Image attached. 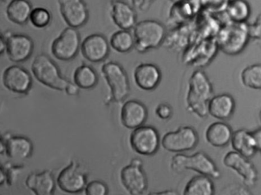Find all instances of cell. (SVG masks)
I'll list each match as a JSON object with an SVG mask.
<instances>
[{"label":"cell","mask_w":261,"mask_h":195,"mask_svg":"<svg viewBox=\"0 0 261 195\" xmlns=\"http://www.w3.org/2000/svg\"><path fill=\"white\" fill-rule=\"evenodd\" d=\"M31 70L36 80L47 88L64 91L69 96H77L80 92V88L62 76L57 64L47 54H38L35 57Z\"/></svg>","instance_id":"1"},{"label":"cell","mask_w":261,"mask_h":195,"mask_svg":"<svg viewBox=\"0 0 261 195\" xmlns=\"http://www.w3.org/2000/svg\"><path fill=\"white\" fill-rule=\"evenodd\" d=\"M212 94L213 88L205 73L201 70L194 71L189 78L186 97L188 110L200 118L207 117V103Z\"/></svg>","instance_id":"2"},{"label":"cell","mask_w":261,"mask_h":195,"mask_svg":"<svg viewBox=\"0 0 261 195\" xmlns=\"http://www.w3.org/2000/svg\"><path fill=\"white\" fill-rule=\"evenodd\" d=\"M249 25L247 22H227L218 32L217 43L218 48L230 56L241 54L250 40Z\"/></svg>","instance_id":"3"},{"label":"cell","mask_w":261,"mask_h":195,"mask_svg":"<svg viewBox=\"0 0 261 195\" xmlns=\"http://www.w3.org/2000/svg\"><path fill=\"white\" fill-rule=\"evenodd\" d=\"M135 49L139 53H146L160 48L166 39V27L159 21L146 19L138 22L134 28Z\"/></svg>","instance_id":"4"},{"label":"cell","mask_w":261,"mask_h":195,"mask_svg":"<svg viewBox=\"0 0 261 195\" xmlns=\"http://www.w3.org/2000/svg\"><path fill=\"white\" fill-rule=\"evenodd\" d=\"M170 167L172 172L177 174L192 170L215 179L221 177V172L213 160L204 152H198L192 155L175 154L171 159Z\"/></svg>","instance_id":"5"},{"label":"cell","mask_w":261,"mask_h":195,"mask_svg":"<svg viewBox=\"0 0 261 195\" xmlns=\"http://www.w3.org/2000/svg\"><path fill=\"white\" fill-rule=\"evenodd\" d=\"M101 72L109 87L112 101H124L130 93V83L124 68L118 62L111 61L103 64Z\"/></svg>","instance_id":"6"},{"label":"cell","mask_w":261,"mask_h":195,"mask_svg":"<svg viewBox=\"0 0 261 195\" xmlns=\"http://www.w3.org/2000/svg\"><path fill=\"white\" fill-rule=\"evenodd\" d=\"M81 45L80 33L77 29L68 26L53 41L51 53L59 61L70 62L81 51Z\"/></svg>","instance_id":"7"},{"label":"cell","mask_w":261,"mask_h":195,"mask_svg":"<svg viewBox=\"0 0 261 195\" xmlns=\"http://www.w3.org/2000/svg\"><path fill=\"white\" fill-rule=\"evenodd\" d=\"M199 142L198 132L191 126H180L175 131L166 132L161 140L165 150L173 153H181L192 150Z\"/></svg>","instance_id":"8"},{"label":"cell","mask_w":261,"mask_h":195,"mask_svg":"<svg viewBox=\"0 0 261 195\" xmlns=\"http://www.w3.org/2000/svg\"><path fill=\"white\" fill-rule=\"evenodd\" d=\"M129 144L136 153L143 156H152L158 152L161 140L155 127L143 125L133 129L129 135Z\"/></svg>","instance_id":"9"},{"label":"cell","mask_w":261,"mask_h":195,"mask_svg":"<svg viewBox=\"0 0 261 195\" xmlns=\"http://www.w3.org/2000/svg\"><path fill=\"white\" fill-rule=\"evenodd\" d=\"M120 181L128 193L132 195L144 193L148 189V178L143 163L140 158H133L120 171Z\"/></svg>","instance_id":"10"},{"label":"cell","mask_w":261,"mask_h":195,"mask_svg":"<svg viewBox=\"0 0 261 195\" xmlns=\"http://www.w3.org/2000/svg\"><path fill=\"white\" fill-rule=\"evenodd\" d=\"M61 190L67 193H79L85 190L88 184V173L75 160L64 168L56 178Z\"/></svg>","instance_id":"11"},{"label":"cell","mask_w":261,"mask_h":195,"mask_svg":"<svg viewBox=\"0 0 261 195\" xmlns=\"http://www.w3.org/2000/svg\"><path fill=\"white\" fill-rule=\"evenodd\" d=\"M33 141L25 135H13L7 132L0 142V152L13 160H25L33 155Z\"/></svg>","instance_id":"12"},{"label":"cell","mask_w":261,"mask_h":195,"mask_svg":"<svg viewBox=\"0 0 261 195\" xmlns=\"http://www.w3.org/2000/svg\"><path fill=\"white\" fill-rule=\"evenodd\" d=\"M7 42L6 53L14 63H22L31 58L34 51V42L30 36L23 34H13L11 32L3 33Z\"/></svg>","instance_id":"13"},{"label":"cell","mask_w":261,"mask_h":195,"mask_svg":"<svg viewBox=\"0 0 261 195\" xmlns=\"http://www.w3.org/2000/svg\"><path fill=\"white\" fill-rule=\"evenodd\" d=\"M2 81L6 89L20 95H27L33 88L32 74L20 65L7 67L3 73Z\"/></svg>","instance_id":"14"},{"label":"cell","mask_w":261,"mask_h":195,"mask_svg":"<svg viewBox=\"0 0 261 195\" xmlns=\"http://www.w3.org/2000/svg\"><path fill=\"white\" fill-rule=\"evenodd\" d=\"M223 164L227 169L234 171L241 177L244 185L253 187L256 184L258 178L257 170L249 158L236 151H230L223 158Z\"/></svg>","instance_id":"15"},{"label":"cell","mask_w":261,"mask_h":195,"mask_svg":"<svg viewBox=\"0 0 261 195\" xmlns=\"http://www.w3.org/2000/svg\"><path fill=\"white\" fill-rule=\"evenodd\" d=\"M58 4L68 26L79 29L88 22L89 10L85 0H58Z\"/></svg>","instance_id":"16"},{"label":"cell","mask_w":261,"mask_h":195,"mask_svg":"<svg viewBox=\"0 0 261 195\" xmlns=\"http://www.w3.org/2000/svg\"><path fill=\"white\" fill-rule=\"evenodd\" d=\"M111 51V45L103 35L91 34L87 36L81 45L84 59L91 63H100L106 60Z\"/></svg>","instance_id":"17"},{"label":"cell","mask_w":261,"mask_h":195,"mask_svg":"<svg viewBox=\"0 0 261 195\" xmlns=\"http://www.w3.org/2000/svg\"><path fill=\"white\" fill-rule=\"evenodd\" d=\"M148 119V109L140 100H129L123 103L120 110V121L124 127L134 129L144 125Z\"/></svg>","instance_id":"18"},{"label":"cell","mask_w":261,"mask_h":195,"mask_svg":"<svg viewBox=\"0 0 261 195\" xmlns=\"http://www.w3.org/2000/svg\"><path fill=\"white\" fill-rule=\"evenodd\" d=\"M134 81L140 89L152 91L157 88L162 80V71L155 64L141 63L136 67Z\"/></svg>","instance_id":"19"},{"label":"cell","mask_w":261,"mask_h":195,"mask_svg":"<svg viewBox=\"0 0 261 195\" xmlns=\"http://www.w3.org/2000/svg\"><path fill=\"white\" fill-rule=\"evenodd\" d=\"M111 19L120 30H130L137 23V15L134 7L122 0H111Z\"/></svg>","instance_id":"20"},{"label":"cell","mask_w":261,"mask_h":195,"mask_svg":"<svg viewBox=\"0 0 261 195\" xmlns=\"http://www.w3.org/2000/svg\"><path fill=\"white\" fill-rule=\"evenodd\" d=\"M25 187L36 195H51L55 193L57 181L51 171L32 172L25 181Z\"/></svg>","instance_id":"21"},{"label":"cell","mask_w":261,"mask_h":195,"mask_svg":"<svg viewBox=\"0 0 261 195\" xmlns=\"http://www.w3.org/2000/svg\"><path fill=\"white\" fill-rule=\"evenodd\" d=\"M236 103L234 99L228 94L214 96L207 103V112L218 120H229L234 113Z\"/></svg>","instance_id":"22"},{"label":"cell","mask_w":261,"mask_h":195,"mask_svg":"<svg viewBox=\"0 0 261 195\" xmlns=\"http://www.w3.org/2000/svg\"><path fill=\"white\" fill-rule=\"evenodd\" d=\"M230 144L233 151L249 158L254 156L258 151L254 134L245 129H238L233 132Z\"/></svg>","instance_id":"23"},{"label":"cell","mask_w":261,"mask_h":195,"mask_svg":"<svg viewBox=\"0 0 261 195\" xmlns=\"http://www.w3.org/2000/svg\"><path fill=\"white\" fill-rule=\"evenodd\" d=\"M233 132L231 127L227 123L215 122L206 129V141L213 147H224L230 143Z\"/></svg>","instance_id":"24"},{"label":"cell","mask_w":261,"mask_h":195,"mask_svg":"<svg viewBox=\"0 0 261 195\" xmlns=\"http://www.w3.org/2000/svg\"><path fill=\"white\" fill-rule=\"evenodd\" d=\"M33 5L29 0H12L6 9L7 19L18 25H24L30 21Z\"/></svg>","instance_id":"25"},{"label":"cell","mask_w":261,"mask_h":195,"mask_svg":"<svg viewBox=\"0 0 261 195\" xmlns=\"http://www.w3.org/2000/svg\"><path fill=\"white\" fill-rule=\"evenodd\" d=\"M214 193L215 185L212 178L200 174L192 177L183 190L185 195H213Z\"/></svg>","instance_id":"26"},{"label":"cell","mask_w":261,"mask_h":195,"mask_svg":"<svg viewBox=\"0 0 261 195\" xmlns=\"http://www.w3.org/2000/svg\"><path fill=\"white\" fill-rule=\"evenodd\" d=\"M73 82L82 90H91L99 83V76L96 70L88 65H80L73 74Z\"/></svg>","instance_id":"27"},{"label":"cell","mask_w":261,"mask_h":195,"mask_svg":"<svg viewBox=\"0 0 261 195\" xmlns=\"http://www.w3.org/2000/svg\"><path fill=\"white\" fill-rule=\"evenodd\" d=\"M224 12L231 22H247L251 9L247 0H230Z\"/></svg>","instance_id":"28"},{"label":"cell","mask_w":261,"mask_h":195,"mask_svg":"<svg viewBox=\"0 0 261 195\" xmlns=\"http://www.w3.org/2000/svg\"><path fill=\"white\" fill-rule=\"evenodd\" d=\"M111 48L118 53H128L135 48L134 35L129 30H120L113 33L110 39Z\"/></svg>","instance_id":"29"},{"label":"cell","mask_w":261,"mask_h":195,"mask_svg":"<svg viewBox=\"0 0 261 195\" xmlns=\"http://www.w3.org/2000/svg\"><path fill=\"white\" fill-rule=\"evenodd\" d=\"M241 83L245 88L261 90V64H254L246 67L241 75Z\"/></svg>","instance_id":"30"},{"label":"cell","mask_w":261,"mask_h":195,"mask_svg":"<svg viewBox=\"0 0 261 195\" xmlns=\"http://www.w3.org/2000/svg\"><path fill=\"white\" fill-rule=\"evenodd\" d=\"M24 169H25L24 164H13L11 162L2 164L1 172H0V184L1 185H4L6 184L8 186H13L16 182Z\"/></svg>","instance_id":"31"},{"label":"cell","mask_w":261,"mask_h":195,"mask_svg":"<svg viewBox=\"0 0 261 195\" xmlns=\"http://www.w3.org/2000/svg\"><path fill=\"white\" fill-rule=\"evenodd\" d=\"M30 22L34 28L44 30L51 25L53 15L48 9L45 7H36L33 9L30 15Z\"/></svg>","instance_id":"32"},{"label":"cell","mask_w":261,"mask_h":195,"mask_svg":"<svg viewBox=\"0 0 261 195\" xmlns=\"http://www.w3.org/2000/svg\"><path fill=\"white\" fill-rule=\"evenodd\" d=\"M85 193L87 195H107L109 193V187L103 181L94 180L87 184Z\"/></svg>","instance_id":"33"},{"label":"cell","mask_w":261,"mask_h":195,"mask_svg":"<svg viewBox=\"0 0 261 195\" xmlns=\"http://www.w3.org/2000/svg\"><path fill=\"white\" fill-rule=\"evenodd\" d=\"M250 39H253L261 48V13L256 16L253 23L249 25Z\"/></svg>","instance_id":"34"},{"label":"cell","mask_w":261,"mask_h":195,"mask_svg":"<svg viewBox=\"0 0 261 195\" xmlns=\"http://www.w3.org/2000/svg\"><path fill=\"white\" fill-rule=\"evenodd\" d=\"M201 4L209 10L224 11L230 0H201Z\"/></svg>","instance_id":"35"},{"label":"cell","mask_w":261,"mask_h":195,"mask_svg":"<svg viewBox=\"0 0 261 195\" xmlns=\"http://www.w3.org/2000/svg\"><path fill=\"white\" fill-rule=\"evenodd\" d=\"M155 115L160 120H167L172 117L173 109H172V106L168 103H160L155 108Z\"/></svg>","instance_id":"36"},{"label":"cell","mask_w":261,"mask_h":195,"mask_svg":"<svg viewBox=\"0 0 261 195\" xmlns=\"http://www.w3.org/2000/svg\"><path fill=\"white\" fill-rule=\"evenodd\" d=\"M155 0H141V4H140L139 10L141 11L145 12L147 11L149 8H150L152 4H153Z\"/></svg>","instance_id":"37"},{"label":"cell","mask_w":261,"mask_h":195,"mask_svg":"<svg viewBox=\"0 0 261 195\" xmlns=\"http://www.w3.org/2000/svg\"><path fill=\"white\" fill-rule=\"evenodd\" d=\"M6 48H7V42H6L5 36L2 33L0 37V54L1 55L6 53Z\"/></svg>","instance_id":"38"},{"label":"cell","mask_w":261,"mask_h":195,"mask_svg":"<svg viewBox=\"0 0 261 195\" xmlns=\"http://www.w3.org/2000/svg\"><path fill=\"white\" fill-rule=\"evenodd\" d=\"M256 137V143H257L258 151H261V130L256 131L253 132Z\"/></svg>","instance_id":"39"},{"label":"cell","mask_w":261,"mask_h":195,"mask_svg":"<svg viewBox=\"0 0 261 195\" xmlns=\"http://www.w3.org/2000/svg\"><path fill=\"white\" fill-rule=\"evenodd\" d=\"M151 194H178V193L173 190H165V191L156 192V193H151Z\"/></svg>","instance_id":"40"},{"label":"cell","mask_w":261,"mask_h":195,"mask_svg":"<svg viewBox=\"0 0 261 195\" xmlns=\"http://www.w3.org/2000/svg\"><path fill=\"white\" fill-rule=\"evenodd\" d=\"M131 4H132L133 7L135 8H138L140 7V4H141V0H129Z\"/></svg>","instance_id":"41"},{"label":"cell","mask_w":261,"mask_h":195,"mask_svg":"<svg viewBox=\"0 0 261 195\" xmlns=\"http://www.w3.org/2000/svg\"><path fill=\"white\" fill-rule=\"evenodd\" d=\"M173 4H175V3L181 2V1H183V0H171Z\"/></svg>","instance_id":"42"},{"label":"cell","mask_w":261,"mask_h":195,"mask_svg":"<svg viewBox=\"0 0 261 195\" xmlns=\"http://www.w3.org/2000/svg\"><path fill=\"white\" fill-rule=\"evenodd\" d=\"M2 2H6V1H9V2H10V1H12V0H1Z\"/></svg>","instance_id":"43"}]
</instances>
